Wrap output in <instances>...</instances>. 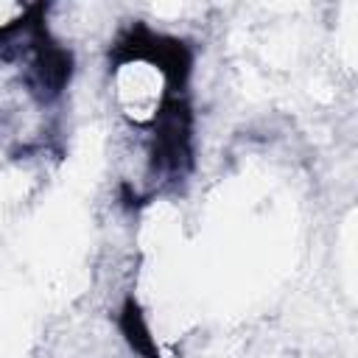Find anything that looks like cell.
<instances>
[{
  "label": "cell",
  "instance_id": "cell-1",
  "mask_svg": "<svg viewBox=\"0 0 358 358\" xmlns=\"http://www.w3.org/2000/svg\"><path fill=\"white\" fill-rule=\"evenodd\" d=\"M31 84L42 98H53L59 95L70 76H73V56L70 50H64L56 42H45L39 45L36 56H34V67H31Z\"/></svg>",
  "mask_w": 358,
  "mask_h": 358
},
{
  "label": "cell",
  "instance_id": "cell-2",
  "mask_svg": "<svg viewBox=\"0 0 358 358\" xmlns=\"http://www.w3.org/2000/svg\"><path fill=\"white\" fill-rule=\"evenodd\" d=\"M117 327H120V333L126 336V341L131 344V350H134L140 358H159V352H157V347H154V338H151V333H148V324H145L140 308L134 305V299H126V305L120 308Z\"/></svg>",
  "mask_w": 358,
  "mask_h": 358
}]
</instances>
